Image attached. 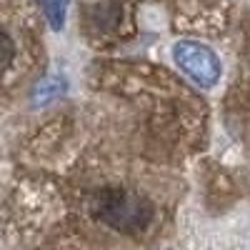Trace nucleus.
Wrapping results in <instances>:
<instances>
[{
  "mask_svg": "<svg viewBox=\"0 0 250 250\" xmlns=\"http://www.w3.org/2000/svg\"><path fill=\"white\" fill-rule=\"evenodd\" d=\"M90 213L118 233L138 235L148 230L153 223V203L133 190L103 188L90 195Z\"/></svg>",
  "mask_w": 250,
  "mask_h": 250,
  "instance_id": "obj_1",
  "label": "nucleus"
},
{
  "mask_svg": "<svg viewBox=\"0 0 250 250\" xmlns=\"http://www.w3.org/2000/svg\"><path fill=\"white\" fill-rule=\"evenodd\" d=\"M175 60L188 75H193V80H198L205 88L215 85L220 78V60L213 55V50L193 40H180L175 45Z\"/></svg>",
  "mask_w": 250,
  "mask_h": 250,
  "instance_id": "obj_2",
  "label": "nucleus"
},
{
  "mask_svg": "<svg viewBox=\"0 0 250 250\" xmlns=\"http://www.w3.org/2000/svg\"><path fill=\"white\" fill-rule=\"evenodd\" d=\"M45 10L48 23L53 25V30L62 28V20H65V8H68V0H38Z\"/></svg>",
  "mask_w": 250,
  "mask_h": 250,
  "instance_id": "obj_3",
  "label": "nucleus"
},
{
  "mask_svg": "<svg viewBox=\"0 0 250 250\" xmlns=\"http://www.w3.org/2000/svg\"><path fill=\"white\" fill-rule=\"evenodd\" d=\"M62 88H65V83H62L60 78H48L33 90V103L35 105H43V103H48L50 98H55Z\"/></svg>",
  "mask_w": 250,
  "mask_h": 250,
  "instance_id": "obj_4",
  "label": "nucleus"
},
{
  "mask_svg": "<svg viewBox=\"0 0 250 250\" xmlns=\"http://www.w3.org/2000/svg\"><path fill=\"white\" fill-rule=\"evenodd\" d=\"M15 62V43H13V35L8 30L0 28V75L5 70L13 68Z\"/></svg>",
  "mask_w": 250,
  "mask_h": 250,
  "instance_id": "obj_5",
  "label": "nucleus"
}]
</instances>
